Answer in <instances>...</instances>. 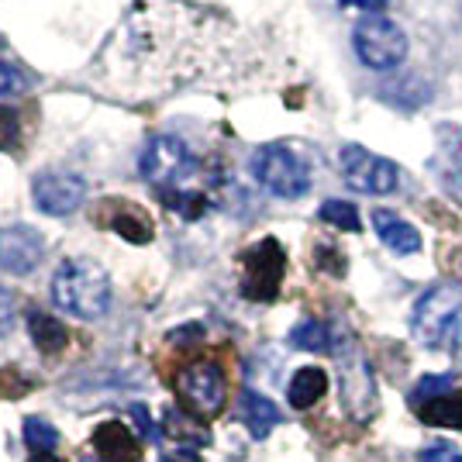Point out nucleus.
I'll list each match as a JSON object with an SVG mask.
<instances>
[{"mask_svg": "<svg viewBox=\"0 0 462 462\" xmlns=\"http://www.w3.org/2000/svg\"><path fill=\"white\" fill-rule=\"evenodd\" d=\"M331 356L338 363V386H342V407L348 418L356 421H369L376 414L380 393H376V373L369 366L366 352L348 342V338H335Z\"/></svg>", "mask_w": 462, "mask_h": 462, "instance_id": "f03ea898", "label": "nucleus"}, {"mask_svg": "<svg viewBox=\"0 0 462 462\" xmlns=\"http://www.w3.org/2000/svg\"><path fill=\"white\" fill-rule=\"evenodd\" d=\"M338 170H342V180L356 193L386 197V193H393L401 187V166L383 159V155L369 152L363 145H346L338 152Z\"/></svg>", "mask_w": 462, "mask_h": 462, "instance_id": "0eeeda50", "label": "nucleus"}, {"mask_svg": "<svg viewBox=\"0 0 462 462\" xmlns=\"http://www.w3.org/2000/svg\"><path fill=\"white\" fill-rule=\"evenodd\" d=\"M418 414H421L424 424L459 428V431H462V393H448V397H439V401L418 404Z\"/></svg>", "mask_w": 462, "mask_h": 462, "instance_id": "6ab92c4d", "label": "nucleus"}, {"mask_svg": "<svg viewBox=\"0 0 462 462\" xmlns=\"http://www.w3.org/2000/svg\"><path fill=\"white\" fill-rule=\"evenodd\" d=\"M32 200L49 217H69L87 200V180L69 170H42L32 180Z\"/></svg>", "mask_w": 462, "mask_h": 462, "instance_id": "1a4fd4ad", "label": "nucleus"}, {"mask_svg": "<svg viewBox=\"0 0 462 462\" xmlns=\"http://www.w3.org/2000/svg\"><path fill=\"white\" fill-rule=\"evenodd\" d=\"M418 462H462V452L452 442H431L418 452Z\"/></svg>", "mask_w": 462, "mask_h": 462, "instance_id": "393cba45", "label": "nucleus"}, {"mask_svg": "<svg viewBox=\"0 0 462 462\" xmlns=\"http://www.w3.org/2000/svg\"><path fill=\"white\" fill-rule=\"evenodd\" d=\"M346 7H359V11H369V14H380L390 0H342Z\"/></svg>", "mask_w": 462, "mask_h": 462, "instance_id": "7c9ffc66", "label": "nucleus"}, {"mask_svg": "<svg viewBox=\"0 0 462 462\" xmlns=\"http://www.w3.org/2000/svg\"><path fill=\"white\" fill-rule=\"evenodd\" d=\"M452 356H456V363L462 366V325H459V331H456V348H452Z\"/></svg>", "mask_w": 462, "mask_h": 462, "instance_id": "473e14b6", "label": "nucleus"}, {"mask_svg": "<svg viewBox=\"0 0 462 462\" xmlns=\"http://www.w3.org/2000/svg\"><path fill=\"white\" fill-rule=\"evenodd\" d=\"M176 390H180V397L190 404L193 414H217L221 407H225V397H228V383H225V373L217 363H208V359H200V363H190V366L183 369L180 376H176Z\"/></svg>", "mask_w": 462, "mask_h": 462, "instance_id": "9d476101", "label": "nucleus"}, {"mask_svg": "<svg viewBox=\"0 0 462 462\" xmlns=\"http://www.w3.org/2000/svg\"><path fill=\"white\" fill-rule=\"evenodd\" d=\"M97 221H100L104 228H111L115 235H121L125 242H132V245H145V242H152V235H155V225H152V217H149V211L138 208L135 200H117V197L100 200Z\"/></svg>", "mask_w": 462, "mask_h": 462, "instance_id": "f8f14e48", "label": "nucleus"}, {"mask_svg": "<svg viewBox=\"0 0 462 462\" xmlns=\"http://www.w3.org/2000/svg\"><path fill=\"white\" fill-rule=\"evenodd\" d=\"M90 462H100V459H90Z\"/></svg>", "mask_w": 462, "mask_h": 462, "instance_id": "f704fd0d", "label": "nucleus"}, {"mask_svg": "<svg viewBox=\"0 0 462 462\" xmlns=\"http://www.w3.org/2000/svg\"><path fill=\"white\" fill-rule=\"evenodd\" d=\"M318 217H321L325 225H335V228H342V231L363 228L356 204H348V200H325V204H321V211H318Z\"/></svg>", "mask_w": 462, "mask_h": 462, "instance_id": "4be33fe9", "label": "nucleus"}, {"mask_svg": "<svg viewBox=\"0 0 462 462\" xmlns=\"http://www.w3.org/2000/svg\"><path fill=\"white\" fill-rule=\"evenodd\" d=\"M52 300L83 321L104 318L111 308V276L94 259H66L52 276Z\"/></svg>", "mask_w": 462, "mask_h": 462, "instance_id": "f257e3e1", "label": "nucleus"}, {"mask_svg": "<svg viewBox=\"0 0 462 462\" xmlns=\"http://www.w3.org/2000/svg\"><path fill=\"white\" fill-rule=\"evenodd\" d=\"M162 428L170 431V439H176L187 448H200V445L211 442V431H208V424L200 421V414H190L183 407H170L166 418H162Z\"/></svg>", "mask_w": 462, "mask_h": 462, "instance_id": "f3484780", "label": "nucleus"}, {"mask_svg": "<svg viewBox=\"0 0 462 462\" xmlns=\"http://www.w3.org/2000/svg\"><path fill=\"white\" fill-rule=\"evenodd\" d=\"M14 376H18V373L0 369V393H4V397H21V393L32 390V383H14Z\"/></svg>", "mask_w": 462, "mask_h": 462, "instance_id": "cd10ccee", "label": "nucleus"}, {"mask_svg": "<svg viewBox=\"0 0 462 462\" xmlns=\"http://www.w3.org/2000/svg\"><path fill=\"white\" fill-rule=\"evenodd\" d=\"M21 90H24V77H21L11 62L0 59V97H14Z\"/></svg>", "mask_w": 462, "mask_h": 462, "instance_id": "bb28decb", "label": "nucleus"}, {"mask_svg": "<svg viewBox=\"0 0 462 462\" xmlns=\"http://www.w3.org/2000/svg\"><path fill=\"white\" fill-rule=\"evenodd\" d=\"M238 414H242V421H245L252 439H266L273 428L280 424L276 404H273L270 397L255 393V390H242V397H238Z\"/></svg>", "mask_w": 462, "mask_h": 462, "instance_id": "2eb2a0df", "label": "nucleus"}, {"mask_svg": "<svg viewBox=\"0 0 462 462\" xmlns=\"http://www.w3.org/2000/svg\"><path fill=\"white\" fill-rule=\"evenodd\" d=\"M190 338H204V328L187 325V328H180V331H173V335H170V342H173V346H190Z\"/></svg>", "mask_w": 462, "mask_h": 462, "instance_id": "c85d7f7f", "label": "nucleus"}, {"mask_svg": "<svg viewBox=\"0 0 462 462\" xmlns=\"http://www.w3.org/2000/svg\"><path fill=\"white\" fill-rule=\"evenodd\" d=\"M132 418L138 421V428H142V435H145L149 442H155V435H152V418L145 414V407H142V404H132Z\"/></svg>", "mask_w": 462, "mask_h": 462, "instance_id": "c756f323", "label": "nucleus"}, {"mask_svg": "<svg viewBox=\"0 0 462 462\" xmlns=\"http://www.w3.org/2000/svg\"><path fill=\"white\" fill-rule=\"evenodd\" d=\"M325 390H328L325 369L304 366L293 373V380H290V386H287V401L293 411H308V407H314L325 397Z\"/></svg>", "mask_w": 462, "mask_h": 462, "instance_id": "dca6fc26", "label": "nucleus"}, {"mask_svg": "<svg viewBox=\"0 0 462 462\" xmlns=\"http://www.w3.org/2000/svg\"><path fill=\"white\" fill-rule=\"evenodd\" d=\"M94 452L100 462H138L142 459V442L128 424L104 421L94 431Z\"/></svg>", "mask_w": 462, "mask_h": 462, "instance_id": "ddd939ff", "label": "nucleus"}, {"mask_svg": "<svg viewBox=\"0 0 462 462\" xmlns=\"http://www.w3.org/2000/svg\"><path fill=\"white\" fill-rule=\"evenodd\" d=\"M45 255V235L32 225L0 228V270L11 276H28Z\"/></svg>", "mask_w": 462, "mask_h": 462, "instance_id": "9b49d317", "label": "nucleus"}, {"mask_svg": "<svg viewBox=\"0 0 462 462\" xmlns=\"http://www.w3.org/2000/svg\"><path fill=\"white\" fill-rule=\"evenodd\" d=\"M18 142H21V117H18V111L0 104V152H11V149H18Z\"/></svg>", "mask_w": 462, "mask_h": 462, "instance_id": "b1692460", "label": "nucleus"}, {"mask_svg": "<svg viewBox=\"0 0 462 462\" xmlns=\"http://www.w3.org/2000/svg\"><path fill=\"white\" fill-rule=\"evenodd\" d=\"M290 346L293 348H304V352H331L335 346V338H331V331H328L325 321H300V325L290 331Z\"/></svg>", "mask_w": 462, "mask_h": 462, "instance_id": "aec40b11", "label": "nucleus"}, {"mask_svg": "<svg viewBox=\"0 0 462 462\" xmlns=\"http://www.w3.org/2000/svg\"><path fill=\"white\" fill-rule=\"evenodd\" d=\"M14 318H18V300H14V293H11V290L0 287V338H4V335H11Z\"/></svg>", "mask_w": 462, "mask_h": 462, "instance_id": "a878e982", "label": "nucleus"}, {"mask_svg": "<svg viewBox=\"0 0 462 462\" xmlns=\"http://www.w3.org/2000/svg\"><path fill=\"white\" fill-rule=\"evenodd\" d=\"M24 442L35 456H52L59 445V431L45 418H28L24 421Z\"/></svg>", "mask_w": 462, "mask_h": 462, "instance_id": "412c9836", "label": "nucleus"}, {"mask_svg": "<svg viewBox=\"0 0 462 462\" xmlns=\"http://www.w3.org/2000/svg\"><path fill=\"white\" fill-rule=\"evenodd\" d=\"M352 45L369 69H397L407 59L404 28L383 14H369L366 21H359L352 32Z\"/></svg>", "mask_w": 462, "mask_h": 462, "instance_id": "39448f33", "label": "nucleus"}, {"mask_svg": "<svg viewBox=\"0 0 462 462\" xmlns=\"http://www.w3.org/2000/svg\"><path fill=\"white\" fill-rule=\"evenodd\" d=\"M28 335H32V342L45 356H56V352L69 346V328L62 325L59 318H52V314H45V310H32L28 314Z\"/></svg>", "mask_w": 462, "mask_h": 462, "instance_id": "a211bd4d", "label": "nucleus"}, {"mask_svg": "<svg viewBox=\"0 0 462 462\" xmlns=\"http://www.w3.org/2000/svg\"><path fill=\"white\" fill-rule=\"evenodd\" d=\"M373 228L380 235L386 249H393L397 255H414L421 252V231L414 228L411 221H404L401 214L386 211V208H376L373 211Z\"/></svg>", "mask_w": 462, "mask_h": 462, "instance_id": "4468645a", "label": "nucleus"}, {"mask_svg": "<svg viewBox=\"0 0 462 462\" xmlns=\"http://www.w3.org/2000/svg\"><path fill=\"white\" fill-rule=\"evenodd\" d=\"M162 462H200L197 448H176V452H166Z\"/></svg>", "mask_w": 462, "mask_h": 462, "instance_id": "2f4dec72", "label": "nucleus"}, {"mask_svg": "<svg viewBox=\"0 0 462 462\" xmlns=\"http://www.w3.org/2000/svg\"><path fill=\"white\" fill-rule=\"evenodd\" d=\"M193 166H197V159H193V152L187 149V142L176 135L149 138L145 149H142V159H138L142 176H145L149 183H155L159 193L180 190L183 180L193 173Z\"/></svg>", "mask_w": 462, "mask_h": 462, "instance_id": "423d86ee", "label": "nucleus"}, {"mask_svg": "<svg viewBox=\"0 0 462 462\" xmlns=\"http://www.w3.org/2000/svg\"><path fill=\"white\" fill-rule=\"evenodd\" d=\"M452 386H456L452 373H428V376H421V383L414 386V404H428V401L448 397Z\"/></svg>", "mask_w": 462, "mask_h": 462, "instance_id": "5701e85b", "label": "nucleus"}, {"mask_svg": "<svg viewBox=\"0 0 462 462\" xmlns=\"http://www.w3.org/2000/svg\"><path fill=\"white\" fill-rule=\"evenodd\" d=\"M242 293L249 300H273L287 273V252L276 238H263L259 245L242 252Z\"/></svg>", "mask_w": 462, "mask_h": 462, "instance_id": "6e6552de", "label": "nucleus"}, {"mask_svg": "<svg viewBox=\"0 0 462 462\" xmlns=\"http://www.w3.org/2000/svg\"><path fill=\"white\" fill-rule=\"evenodd\" d=\"M462 310V287L456 283H435L431 290H424L421 300L414 304L411 314V335L421 348H439L445 342V335L456 328Z\"/></svg>", "mask_w": 462, "mask_h": 462, "instance_id": "20e7f679", "label": "nucleus"}, {"mask_svg": "<svg viewBox=\"0 0 462 462\" xmlns=\"http://www.w3.org/2000/svg\"><path fill=\"white\" fill-rule=\"evenodd\" d=\"M252 176L263 190L283 200H297L310 190V170L290 145H263L252 155Z\"/></svg>", "mask_w": 462, "mask_h": 462, "instance_id": "7ed1b4c3", "label": "nucleus"}, {"mask_svg": "<svg viewBox=\"0 0 462 462\" xmlns=\"http://www.w3.org/2000/svg\"><path fill=\"white\" fill-rule=\"evenodd\" d=\"M32 462H62V459H56V456H35Z\"/></svg>", "mask_w": 462, "mask_h": 462, "instance_id": "72a5a7b5", "label": "nucleus"}]
</instances>
